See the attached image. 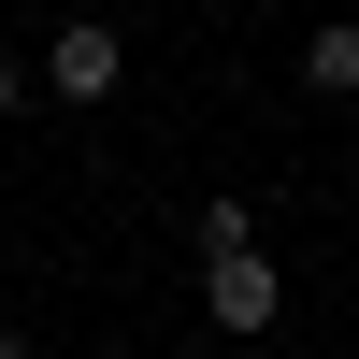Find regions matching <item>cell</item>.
Returning a JSON list of instances; mask_svg holds the SVG:
<instances>
[{
	"instance_id": "cell-1",
	"label": "cell",
	"mask_w": 359,
	"mask_h": 359,
	"mask_svg": "<svg viewBox=\"0 0 359 359\" xmlns=\"http://www.w3.org/2000/svg\"><path fill=\"white\" fill-rule=\"evenodd\" d=\"M201 316H216V331H273V316H287L273 245H245V259H201Z\"/></svg>"
},
{
	"instance_id": "cell-2",
	"label": "cell",
	"mask_w": 359,
	"mask_h": 359,
	"mask_svg": "<svg viewBox=\"0 0 359 359\" xmlns=\"http://www.w3.org/2000/svg\"><path fill=\"white\" fill-rule=\"evenodd\" d=\"M115 72H130L115 15H72V29H43V86H57V101H115Z\"/></svg>"
},
{
	"instance_id": "cell-3",
	"label": "cell",
	"mask_w": 359,
	"mask_h": 359,
	"mask_svg": "<svg viewBox=\"0 0 359 359\" xmlns=\"http://www.w3.org/2000/svg\"><path fill=\"white\" fill-rule=\"evenodd\" d=\"M302 86H316V101H359V29H316V43H302Z\"/></svg>"
},
{
	"instance_id": "cell-4",
	"label": "cell",
	"mask_w": 359,
	"mask_h": 359,
	"mask_svg": "<svg viewBox=\"0 0 359 359\" xmlns=\"http://www.w3.org/2000/svg\"><path fill=\"white\" fill-rule=\"evenodd\" d=\"M187 245H201V259H245V245H259V216H245V201H201V230H187Z\"/></svg>"
},
{
	"instance_id": "cell-5",
	"label": "cell",
	"mask_w": 359,
	"mask_h": 359,
	"mask_svg": "<svg viewBox=\"0 0 359 359\" xmlns=\"http://www.w3.org/2000/svg\"><path fill=\"white\" fill-rule=\"evenodd\" d=\"M15 101H29V57H15V43H0V115H15Z\"/></svg>"
},
{
	"instance_id": "cell-6",
	"label": "cell",
	"mask_w": 359,
	"mask_h": 359,
	"mask_svg": "<svg viewBox=\"0 0 359 359\" xmlns=\"http://www.w3.org/2000/svg\"><path fill=\"white\" fill-rule=\"evenodd\" d=\"M0 359H29V331H0Z\"/></svg>"
}]
</instances>
